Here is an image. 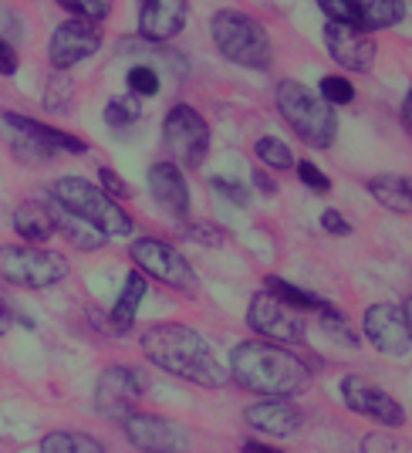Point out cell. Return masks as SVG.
Listing matches in <instances>:
<instances>
[{
  "label": "cell",
  "mask_w": 412,
  "mask_h": 453,
  "mask_svg": "<svg viewBox=\"0 0 412 453\" xmlns=\"http://www.w3.org/2000/svg\"><path fill=\"white\" fill-rule=\"evenodd\" d=\"M122 430L129 443L142 453H187L189 450V430L183 423L156 413H129L122 419Z\"/></svg>",
  "instance_id": "8fae6325"
},
{
  "label": "cell",
  "mask_w": 412,
  "mask_h": 453,
  "mask_svg": "<svg viewBox=\"0 0 412 453\" xmlns=\"http://www.w3.org/2000/svg\"><path fill=\"white\" fill-rule=\"evenodd\" d=\"M48 210H51V220H55V234H65V237H68V244H75L78 250H98V247L109 241L102 230H95L92 224L78 220L75 213L61 210L55 200L48 203Z\"/></svg>",
  "instance_id": "603a6c76"
},
{
  "label": "cell",
  "mask_w": 412,
  "mask_h": 453,
  "mask_svg": "<svg viewBox=\"0 0 412 453\" xmlns=\"http://www.w3.org/2000/svg\"><path fill=\"white\" fill-rule=\"evenodd\" d=\"M244 453H284V450H278V447H267V443H257V440H250V443H244Z\"/></svg>",
  "instance_id": "ee69618b"
},
{
  "label": "cell",
  "mask_w": 412,
  "mask_h": 453,
  "mask_svg": "<svg viewBox=\"0 0 412 453\" xmlns=\"http://www.w3.org/2000/svg\"><path fill=\"white\" fill-rule=\"evenodd\" d=\"M294 173H298L301 183L308 189H315V193H328V189H332V180H328L311 159H298V163H294Z\"/></svg>",
  "instance_id": "8d00e7d4"
},
{
  "label": "cell",
  "mask_w": 412,
  "mask_h": 453,
  "mask_svg": "<svg viewBox=\"0 0 412 453\" xmlns=\"http://www.w3.org/2000/svg\"><path fill=\"white\" fill-rule=\"evenodd\" d=\"M226 372L240 389L257 393L261 399L301 396L308 389V382H311V369L301 356H294V349L263 339L233 345Z\"/></svg>",
  "instance_id": "7a4b0ae2"
},
{
  "label": "cell",
  "mask_w": 412,
  "mask_h": 453,
  "mask_svg": "<svg viewBox=\"0 0 412 453\" xmlns=\"http://www.w3.org/2000/svg\"><path fill=\"white\" fill-rule=\"evenodd\" d=\"M362 453H412V443L395 436L393 430H378L362 440Z\"/></svg>",
  "instance_id": "d6a6232c"
},
{
  "label": "cell",
  "mask_w": 412,
  "mask_h": 453,
  "mask_svg": "<svg viewBox=\"0 0 412 453\" xmlns=\"http://www.w3.org/2000/svg\"><path fill=\"white\" fill-rule=\"evenodd\" d=\"M321 332L332 342H338V345H345V349H355L358 345V335L352 332V325H348V315L328 302L321 308Z\"/></svg>",
  "instance_id": "83f0119b"
},
{
  "label": "cell",
  "mask_w": 412,
  "mask_h": 453,
  "mask_svg": "<svg viewBox=\"0 0 412 453\" xmlns=\"http://www.w3.org/2000/svg\"><path fill=\"white\" fill-rule=\"evenodd\" d=\"M278 112L284 115V122L291 126V133L298 135L308 150H332L338 139V115L335 109L315 95L308 85H301L294 78L278 81Z\"/></svg>",
  "instance_id": "3957f363"
},
{
  "label": "cell",
  "mask_w": 412,
  "mask_h": 453,
  "mask_svg": "<svg viewBox=\"0 0 412 453\" xmlns=\"http://www.w3.org/2000/svg\"><path fill=\"white\" fill-rule=\"evenodd\" d=\"M318 7H321V14L328 18V24H345V27H358V31H365L355 0H318Z\"/></svg>",
  "instance_id": "f546056e"
},
{
  "label": "cell",
  "mask_w": 412,
  "mask_h": 453,
  "mask_svg": "<svg viewBox=\"0 0 412 453\" xmlns=\"http://www.w3.org/2000/svg\"><path fill=\"white\" fill-rule=\"evenodd\" d=\"M142 399V379L126 365H109L95 382V410L109 419H126Z\"/></svg>",
  "instance_id": "4fadbf2b"
},
{
  "label": "cell",
  "mask_w": 412,
  "mask_h": 453,
  "mask_svg": "<svg viewBox=\"0 0 412 453\" xmlns=\"http://www.w3.org/2000/svg\"><path fill=\"white\" fill-rule=\"evenodd\" d=\"M7 122H14L20 126L24 133H31L38 139L44 150L57 156V152H68V156H81V152H88V142L85 139H78V135L65 133V129H55V126H48V122H38V119H27V115H18V112H0Z\"/></svg>",
  "instance_id": "d6986e66"
},
{
  "label": "cell",
  "mask_w": 412,
  "mask_h": 453,
  "mask_svg": "<svg viewBox=\"0 0 412 453\" xmlns=\"http://www.w3.org/2000/svg\"><path fill=\"white\" fill-rule=\"evenodd\" d=\"M321 230H328L332 237H348V234H352V224H348L338 210H321Z\"/></svg>",
  "instance_id": "f35d334b"
},
{
  "label": "cell",
  "mask_w": 412,
  "mask_h": 453,
  "mask_svg": "<svg viewBox=\"0 0 412 453\" xmlns=\"http://www.w3.org/2000/svg\"><path fill=\"white\" fill-rule=\"evenodd\" d=\"M263 291L274 295V298L284 302L287 308H294V311H321V308H324V302H321L318 295H311V291H304V288H294V284L278 278V274H267V278H263Z\"/></svg>",
  "instance_id": "d4e9b609"
},
{
  "label": "cell",
  "mask_w": 412,
  "mask_h": 453,
  "mask_svg": "<svg viewBox=\"0 0 412 453\" xmlns=\"http://www.w3.org/2000/svg\"><path fill=\"white\" fill-rule=\"evenodd\" d=\"M51 200H55L61 210L75 213L78 220L92 224L95 230H102L105 237H129L135 230V220H132L126 210L115 203L112 196H105L102 187H95L81 176H61L51 187Z\"/></svg>",
  "instance_id": "5b68a950"
},
{
  "label": "cell",
  "mask_w": 412,
  "mask_h": 453,
  "mask_svg": "<svg viewBox=\"0 0 412 453\" xmlns=\"http://www.w3.org/2000/svg\"><path fill=\"white\" fill-rule=\"evenodd\" d=\"M244 423L263 436H294L301 430V413L287 399H257L244 410Z\"/></svg>",
  "instance_id": "ac0fdd59"
},
{
  "label": "cell",
  "mask_w": 412,
  "mask_h": 453,
  "mask_svg": "<svg viewBox=\"0 0 412 453\" xmlns=\"http://www.w3.org/2000/svg\"><path fill=\"white\" fill-rule=\"evenodd\" d=\"M324 48H328V55L338 68L358 72V75L369 72L375 55H378V44L369 31L345 27V24H324Z\"/></svg>",
  "instance_id": "9a60e30c"
},
{
  "label": "cell",
  "mask_w": 412,
  "mask_h": 453,
  "mask_svg": "<svg viewBox=\"0 0 412 453\" xmlns=\"http://www.w3.org/2000/svg\"><path fill=\"white\" fill-rule=\"evenodd\" d=\"M0 75H18V51L0 38Z\"/></svg>",
  "instance_id": "ab89813d"
},
{
  "label": "cell",
  "mask_w": 412,
  "mask_h": 453,
  "mask_svg": "<svg viewBox=\"0 0 412 453\" xmlns=\"http://www.w3.org/2000/svg\"><path fill=\"white\" fill-rule=\"evenodd\" d=\"M139 115H142V105H139V98H135V95H122V98H112V102L105 105V122H109L112 129L135 126V122H139Z\"/></svg>",
  "instance_id": "f1b7e54d"
},
{
  "label": "cell",
  "mask_w": 412,
  "mask_h": 453,
  "mask_svg": "<svg viewBox=\"0 0 412 453\" xmlns=\"http://www.w3.org/2000/svg\"><path fill=\"white\" fill-rule=\"evenodd\" d=\"M210 189H213V193H220V196H226L233 207H247V203H250V189H247L244 183H237V180L213 176V180H210Z\"/></svg>",
  "instance_id": "d590c367"
},
{
  "label": "cell",
  "mask_w": 412,
  "mask_h": 453,
  "mask_svg": "<svg viewBox=\"0 0 412 453\" xmlns=\"http://www.w3.org/2000/svg\"><path fill=\"white\" fill-rule=\"evenodd\" d=\"M210 35H213L217 51L240 68L267 72L274 65V48L267 38V27L244 11H217L210 20Z\"/></svg>",
  "instance_id": "277c9868"
},
{
  "label": "cell",
  "mask_w": 412,
  "mask_h": 453,
  "mask_svg": "<svg viewBox=\"0 0 412 453\" xmlns=\"http://www.w3.org/2000/svg\"><path fill=\"white\" fill-rule=\"evenodd\" d=\"M11 325H14V311H11V304L0 298V335H7Z\"/></svg>",
  "instance_id": "b9f144b4"
},
{
  "label": "cell",
  "mask_w": 412,
  "mask_h": 453,
  "mask_svg": "<svg viewBox=\"0 0 412 453\" xmlns=\"http://www.w3.org/2000/svg\"><path fill=\"white\" fill-rule=\"evenodd\" d=\"M0 278L14 288L44 291L68 278V261L65 254L34 244H4L0 247Z\"/></svg>",
  "instance_id": "8992f818"
},
{
  "label": "cell",
  "mask_w": 412,
  "mask_h": 453,
  "mask_svg": "<svg viewBox=\"0 0 412 453\" xmlns=\"http://www.w3.org/2000/svg\"><path fill=\"white\" fill-rule=\"evenodd\" d=\"M402 315H406V321H409V332H412V298L402 304Z\"/></svg>",
  "instance_id": "f6af8a7d"
},
{
  "label": "cell",
  "mask_w": 412,
  "mask_h": 453,
  "mask_svg": "<svg viewBox=\"0 0 412 453\" xmlns=\"http://www.w3.org/2000/svg\"><path fill=\"white\" fill-rule=\"evenodd\" d=\"M163 146L179 170H200L210 152V126L200 109L187 102L172 105L163 119Z\"/></svg>",
  "instance_id": "52a82bcc"
},
{
  "label": "cell",
  "mask_w": 412,
  "mask_h": 453,
  "mask_svg": "<svg viewBox=\"0 0 412 453\" xmlns=\"http://www.w3.org/2000/svg\"><path fill=\"white\" fill-rule=\"evenodd\" d=\"M14 230H18V237L24 244H48L51 237H55V220H51V210L48 203H20L14 210Z\"/></svg>",
  "instance_id": "44dd1931"
},
{
  "label": "cell",
  "mask_w": 412,
  "mask_h": 453,
  "mask_svg": "<svg viewBox=\"0 0 412 453\" xmlns=\"http://www.w3.org/2000/svg\"><path fill=\"white\" fill-rule=\"evenodd\" d=\"M146 180H149V193L152 200L159 203L163 213H169L172 220H183L189 224V187H187V176L183 170L176 166V163H152L149 173H146Z\"/></svg>",
  "instance_id": "e0dca14e"
},
{
  "label": "cell",
  "mask_w": 412,
  "mask_h": 453,
  "mask_svg": "<svg viewBox=\"0 0 412 453\" xmlns=\"http://www.w3.org/2000/svg\"><path fill=\"white\" fill-rule=\"evenodd\" d=\"M98 183H102V193L112 196L115 203H118V200H129V187H126V180H122L112 166H102V170H98Z\"/></svg>",
  "instance_id": "74e56055"
},
{
  "label": "cell",
  "mask_w": 412,
  "mask_h": 453,
  "mask_svg": "<svg viewBox=\"0 0 412 453\" xmlns=\"http://www.w3.org/2000/svg\"><path fill=\"white\" fill-rule=\"evenodd\" d=\"M321 98L335 109V105H352L355 102V85L348 81L345 75H324L321 78Z\"/></svg>",
  "instance_id": "4dcf8cb0"
},
{
  "label": "cell",
  "mask_w": 412,
  "mask_h": 453,
  "mask_svg": "<svg viewBox=\"0 0 412 453\" xmlns=\"http://www.w3.org/2000/svg\"><path fill=\"white\" fill-rule=\"evenodd\" d=\"M341 399L345 406L358 413L362 419H372L382 430H399L406 423V410L402 403H395L389 393H382L375 382L362 376H345L341 379Z\"/></svg>",
  "instance_id": "7c38bea8"
},
{
  "label": "cell",
  "mask_w": 412,
  "mask_h": 453,
  "mask_svg": "<svg viewBox=\"0 0 412 453\" xmlns=\"http://www.w3.org/2000/svg\"><path fill=\"white\" fill-rule=\"evenodd\" d=\"M129 257H132V265L139 267L142 278H152V281L166 284L172 291H193V288H196L193 265H189L187 257L169 244V241L139 237V241H132Z\"/></svg>",
  "instance_id": "ba28073f"
},
{
  "label": "cell",
  "mask_w": 412,
  "mask_h": 453,
  "mask_svg": "<svg viewBox=\"0 0 412 453\" xmlns=\"http://www.w3.org/2000/svg\"><path fill=\"white\" fill-rule=\"evenodd\" d=\"M146 291H149V281L139 274V271H132L126 284H122V291H118V298L112 304V328L118 335H126L132 332V325H135V315H139V304L146 302Z\"/></svg>",
  "instance_id": "7402d4cb"
},
{
  "label": "cell",
  "mask_w": 412,
  "mask_h": 453,
  "mask_svg": "<svg viewBox=\"0 0 412 453\" xmlns=\"http://www.w3.org/2000/svg\"><path fill=\"white\" fill-rule=\"evenodd\" d=\"M247 325L250 332H257V339L263 342H278V345H294V342L304 339V321H301V311L287 308L284 302H278L274 295L267 291H257L250 298V308H247Z\"/></svg>",
  "instance_id": "30bf717a"
},
{
  "label": "cell",
  "mask_w": 412,
  "mask_h": 453,
  "mask_svg": "<svg viewBox=\"0 0 412 453\" xmlns=\"http://www.w3.org/2000/svg\"><path fill=\"white\" fill-rule=\"evenodd\" d=\"M98 48H102V35L92 20L72 18L55 27V35L48 41V58H51L55 72H68L78 61L92 58Z\"/></svg>",
  "instance_id": "5bb4252c"
},
{
  "label": "cell",
  "mask_w": 412,
  "mask_h": 453,
  "mask_svg": "<svg viewBox=\"0 0 412 453\" xmlns=\"http://www.w3.org/2000/svg\"><path fill=\"white\" fill-rule=\"evenodd\" d=\"M355 4L369 35L395 27V24H402V18H406V4L402 0H355Z\"/></svg>",
  "instance_id": "cb8c5ba5"
},
{
  "label": "cell",
  "mask_w": 412,
  "mask_h": 453,
  "mask_svg": "<svg viewBox=\"0 0 412 453\" xmlns=\"http://www.w3.org/2000/svg\"><path fill=\"white\" fill-rule=\"evenodd\" d=\"M68 14H75L81 20H105L109 18V11H112V0H57Z\"/></svg>",
  "instance_id": "836d02e7"
},
{
  "label": "cell",
  "mask_w": 412,
  "mask_h": 453,
  "mask_svg": "<svg viewBox=\"0 0 412 453\" xmlns=\"http://www.w3.org/2000/svg\"><path fill=\"white\" fill-rule=\"evenodd\" d=\"M362 332L375 352L389 356V359H406L412 352V332L409 321L402 315V308L393 302H375L362 315Z\"/></svg>",
  "instance_id": "9c48e42d"
},
{
  "label": "cell",
  "mask_w": 412,
  "mask_h": 453,
  "mask_svg": "<svg viewBox=\"0 0 412 453\" xmlns=\"http://www.w3.org/2000/svg\"><path fill=\"white\" fill-rule=\"evenodd\" d=\"M139 345H142V356L169 376L187 379V382L203 386V389H224L230 382L226 365L217 359V352L206 342L203 332H196L193 325H183V321L152 325L142 332Z\"/></svg>",
  "instance_id": "6da1fadb"
},
{
  "label": "cell",
  "mask_w": 412,
  "mask_h": 453,
  "mask_svg": "<svg viewBox=\"0 0 412 453\" xmlns=\"http://www.w3.org/2000/svg\"><path fill=\"white\" fill-rule=\"evenodd\" d=\"M254 187L261 189L263 196H278V183H274L263 170H254Z\"/></svg>",
  "instance_id": "60d3db41"
},
{
  "label": "cell",
  "mask_w": 412,
  "mask_h": 453,
  "mask_svg": "<svg viewBox=\"0 0 412 453\" xmlns=\"http://www.w3.org/2000/svg\"><path fill=\"white\" fill-rule=\"evenodd\" d=\"M41 453H105V447L81 430H51L41 440Z\"/></svg>",
  "instance_id": "484cf974"
},
{
  "label": "cell",
  "mask_w": 412,
  "mask_h": 453,
  "mask_svg": "<svg viewBox=\"0 0 412 453\" xmlns=\"http://www.w3.org/2000/svg\"><path fill=\"white\" fill-rule=\"evenodd\" d=\"M187 0H142L139 4V38L149 44H166L187 27Z\"/></svg>",
  "instance_id": "2e32d148"
},
{
  "label": "cell",
  "mask_w": 412,
  "mask_h": 453,
  "mask_svg": "<svg viewBox=\"0 0 412 453\" xmlns=\"http://www.w3.org/2000/svg\"><path fill=\"white\" fill-rule=\"evenodd\" d=\"M402 126H406V133L412 135V88L406 92V102H402Z\"/></svg>",
  "instance_id": "7bdbcfd3"
},
{
  "label": "cell",
  "mask_w": 412,
  "mask_h": 453,
  "mask_svg": "<svg viewBox=\"0 0 412 453\" xmlns=\"http://www.w3.org/2000/svg\"><path fill=\"white\" fill-rule=\"evenodd\" d=\"M369 193L375 196V203H382L393 213H406L412 217V176H399V173H378L369 183Z\"/></svg>",
  "instance_id": "ffe728a7"
},
{
  "label": "cell",
  "mask_w": 412,
  "mask_h": 453,
  "mask_svg": "<svg viewBox=\"0 0 412 453\" xmlns=\"http://www.w3.org/2000/svg\"><path fill=\"white\" fill-rule=\"evenodd\" d=\"M44 105L51 109V112H65L68 105H72V81L57 72L51 81H48V95H44Z\"/></svg>",
  "instance_id": "e575fe53"
},
{
  "label": "cell",
  "mask_w": 412,
  "mask_h": 453,
  "mask_svg": "<svg viewBox=\"0 0 412 453\" xmlns=\"http://www.w3.org/2000/svg\"><path fill=\"white\" fill-rule=\"evenodd\" d=\"M126 85H129V95H135V98L159 95V75H156V68H149V65H132L129 75H126Z\"/></svg>",
  "instance_id": "1f68e13d"
},
{
  "label": "cell",
  "mask_w": 412,
  "mask_h": 453,
  "mask_svg": "<svg viewBox=\"0 0 412 453\" xmlns=\"http://www.w3.org/2000/svg\"><path fill=\"white\" fill-rule=\"evenodd\" d=\"M254 156L261 159L267 170H294V152L287 150V142H281L278 135H261L257 142H254Z\"/></svg>",
  "instance_id": "4316f807"
}]
</instances>
